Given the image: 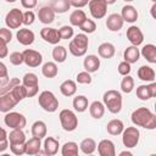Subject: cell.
Segmentation results:
<instances>
[{"instance_id":"obj_46","label":"cell","mask_w":156,"mask_h":156,"mask_svg":"<svg viewBox=\"0 0 156 156\" xmlns=\"http://www.w3.org/2000/svg\"><path fill=\"white\" fill-rule=\"evenodd\" d=\"M61 39H71L73 37V28L71 26H63L58 29Z\"/></svg>"},{"instance_id":"obj_26","label":"cell","mask_w":156,"mask_h":156,"mask_svg":"<svg viewBox=\"0 0 156 156\" xmlns=\"http://www.w3.org/2000/svg\"><path fill=\"white\" fill-rule=\"evenodd\" d=\"M138 77H139V79H141L144 82H154V79L156 77V73L150 66L144 65L138 69Z\"/></svg>"},{"instance_id":"obj_2","label":"cell","mask_w":156,"mask_h":156,"mask_svg":"<svg viewBox=\"0 0 156 156\" xmlns=\"http://www.w3.org/2000/svg\"><path fill=\"white\" fill-rule=\"evenodd\" d=\"M88 45H89V39H88V37H87L84 33H80V34H77V35L69 41L68 50H69V52H71L73 56L80 57V56H84V55H85L87 49H88Z\"/></svg>"},{"instance_id":"obj_34","label":"cell","mask_w":156,"mask_h":156,"mask_svg":"<svg viewBox=\"0 0 156 156\" xmlns=\"http://www.w3.org/2000/svg\"><path fill=\"white\" fill-rule=\"evenodd\" d=\"M79 147H80V150H82L83 154H85V155H91V154L96 150V143H95V140L91 139V138H85V139H83V140L80 141Z\"/></svg>"},{"instance_id":"obj_33","label":"cell","mask_w":156,"mask_h":156,"mask_svg":"<svg viewBox=\"0 0 156 156\" xmlns=\"http://www.w3.org/2000/svg\"><path fill=\"white\" fill-rule=\"evenodd\" d=\"M41 73L46 78H55L57 76V73H58V69H57L56 63L55 62H51V61L44 63L43 67H41Z\"/></svg>"},{"instance_id":"obj_19","label":"cell","mask_w":156,"mask_h":156,"mask_svg":"<svg viewBox=\"0 0 156 156\" xmlns=\"http://www.w3.org/2000/svg\"><path fill=\"white\" fill-rule=\"evenodd\" d=\"M83 66H84V69L85 71H88L89 73H94L100 67V58L98 56H95V55H88L84 58Z\"/></svg>"},{"instance_id":"obj_60","label":"cell","mask_w":156,"mask_h":156,"mask_svg":"<svg viewBox=\"0 0 156 156\" xmlns=\"http://www.w3.org/2000/svg\"><path fill=\"white\" fill-rule=\"evenodd\" d=\"M5 1H7V2H15L16 0H5Z\"/></svg>"},{"instance_id":"obj_42","label":"cell","mask_w":156,"mask_h":156,"mask_svg":"<svg viewBox=\"0 0 156 156\" xmlns=\"http://www.w3.org/2000/svg\"><path fill=\"white\" fill-rule=\"evenodd\" d=\"M79 28H80V30H83L84 33H88V34H89V33H94L95 29H96V23H95L93 20L87 18Z\"/></svg>"},{"instance_id":"obj_5","label":"cell","mask_w":156,"mask_h":156,"mask_svg":"<svg viewBox=\"0 0 156 156\" xmlns=\"http://www.w3.org/2000/svg\"><path fill=\"white\" fill-rule=\"evenodd\" d=\"M58 117H60L61 126L66 132H73L78 127V118L73 111L67 108L61 110Z\"/></svg>"},{"instance_id":"obj_9","label":"cell","mask_w":156,"mask_h":156,"mask_svg":"<svg viewBox=\"0 0 156 156\" xmlns=\"http://www.w3.org/2000/svg\"><path fill=\"white\" fill-rule=\"evenodd\" d=\"M88 5H89V11L94 18L100 20L105 17L107 12V4L105 0H90Z\"/></svg>"},{"instance_id":"obj_39","label":"cell","mask_w":156,"mask_h":156,"mask_svg":"<svg viewBox=\"0 0 156 156\" xmlns=\"http://www.w3.org/2000/svg\"><path fill=\"white\" fill-rule=\"evenodd\" d=\"M10 93L13 95V98L17 100V102H20V101H22L23 99L28 98L27 88H26L23 84H18V85H16V87L10 91Z\"/></svg>"},{"instance_id":"obj_28","label":"cell","mask_w":156,"mask_h":156,"mask_svg":"<svg viewBox=\"0 0 156 156\" xmlns=\"http://www.w3.org/2000/svg\"><path fill=\"white\" fill-rule=\"evenodd\" d=\"M98 52H99V56H101L102 58H111V57H113L116 49H115L113 44H111V43H102L99 45Z\"/></svg>"},{"instance_id":"obj_32","label":"cell","mask_w":156,"mask_h":156,"mask_svg":"<svg viewBox=\"0 0 156 156\" xmlns=\"http://www.w3.org/2000/svg\"><path fill=\"white\" fill-rule=\"evenodd\" d=\"M46 132H48L46 124L43 121H37L33 123V126H32V135L33 136L43 139L44 136H46Z\"/></svg>"},{"instance_id":"obj_35","label":"cell","mask_w":156,"mask_h":156,"mask_svg":"<svg viewBox=\"0 0 156 156\" xmlns=\"http://www.w3.org/2000/svg\"><path fill=\"white\" fill-rule=\"evenodd\" d=\"M22 84L28 89V88H38L39 87V80L38 76L35 73H26L22 78Z\"/></svg>"},{"instance_id":"obj_23","label":"cell","mask_w":156,"mask_h":156,"mask_svg":"<svg viewBox=\"0 0 156 156\" xmlns=\"http://www.w3.org/2000/svg\"><path fill=\"white\" fill-rule=\"evenodd\" d=\"M106 129H107L108 134H111V135H119L124 130V124H123V122L121 119L115 118V119H111L107 123Z\"/></svg>"},{"instance_id":"obj_10","label":"cell","mask_w":156,"mask_h":156,"mask_svg":"<svg viewBox=\"0 0 156 156\" xmlns=\"http://www.w3.org/2000/svg\"><path fill=\"white\" fill-rule=\"evenodd\" d=\"M23 56H24V63L28 67H38L43 62L41 54L33 49H26L23 51Z\"/></svg>"},{"instance_id":"obj_44","label":"cell","mask_w":156,"mask_h":156,"mask_svg":"<svg viewBox=\"0 0 156 156\" xmlns=\"http://www.w3.org/2000/svg\"><path fill=\"white\" fill-rule=\"evenodd\" d=\"M10 62L15 66H20L24 62V56H23V52H20V51H15L12 54H10Z\"/></svg>"},{"instance_id":"obj_36","label":"cell","mask_w":156,"mask_h":156,"mask_svg":"<svg viewBox=\"0 0 156 156\" xmlns=\"http://www.w3.org/2000/svg\"><path fill=\"white\" fill-rule=\"evenodd\" d=\"M52 58L56 62H65L67 58V49L62 45H56L52 49Z\"/></svg>"},{"instance_id":"obj_37","label":"cell","mask_w":156,"mask_h":156,"mask_svg":"<svg viewBox=\"0 0 156 156\" xmlns=\"http://www.w3.org/2000/svg\"><path fill=\"white\" fill-rule=\"evenodd\" d=\"M88 98L84 95H78L73 99V107L77 112H84L88 108Z\"/></svg>"},{"instance_id":"obj_43","label":"cell","mask_w":156,"mask_h":156,"mask_svg":"<svg viewBox=\"0 0 156 156\" xmlns=\"http://www.w3.org/2000/svg\"><path fill=\"white\" fill-rule=\"evenodd\" d=\"M18 84H21L18 78H12V79H10L9 83H6L4 87L0 88V95H4V94H6V93L11 91V90H12L16 85H18Z\"/></svg>"},{"instance_id":"obj_47","label":"cell","mask_w":156,"mask_h":156,"mask_svg":"<svg viewBox=\"0 0 156 156\" xmlns=\"http://www.w3.org/2000/svg\"><path fill=\"white\" fill-rule=\"evenodd\" d=\"M0 69H1V73H0V88H1V87H4L6 83H9L10 78H9V76H7V68H6V66H5L4 62L0 63Z\"/></svg>"},{"instance_id":"obj_7","label":"cell","mask_w":156,"mask_h":156,"mask_svg":"<svg viewBox=\"0 0 156 156\" xmlns=\"http://www.w3.org/2000/svg\"><path fill=\"white\" fill-rule=\"evenodd\" d=\"M4 122L12 129H23L27 124L26 117L20 112H7L4 117Z\"/></svg>"},{"instance_id":"obj_31","label":"cell","mask_w":156,"mask_h":156,"mask_svg":"<svg viewBox=\"0 0 156 156\" xmlns=\"http://www.w3.org/2000/svg\"><path fill=\"white\" fill-rule=\"evenodd\" d=\"M85 20H87V15L83 10H74L69 15V22L72 26H76V27H80Z\"/></svg>"},{"instance_id":"obj_54","label":"cell","mask_w":156,"mask_h":156,"mask_svg":"<svg viewBox=\"0 0 156 156\" xmlns=\"http://www.w3.org/2000/svg\"><path fill=\"white\" fill-rule=\"evenodd\" d=\"M69 1H71V5L72 6L79 9V7H84L85 5H88L90 0H69Z\"/></svg>"},{"instance_id":"obj_6","label":"cell","mask_w":156,"mask_h":156,"mask_svg":"<svg viewBox=\"0 0 156 156\" xmlns=\"http://www.w3.org/2000/svg\"><path fill=\"white\" fill-rule=\"evenodd\" d=\"M140 132L136 127H127L122 133V143L127 149L135 147L139 143Z\"/></svg>"},{"instance_id":"obj_40","label":"cell","mask_w":156,"mask_h":156,"mask_svg":"<svg viewBox=\"0 0 156 156\" xmlns=\"http://www.w3.org/2000/svg\"><path fill=\"white\" fill-rule=\"evenodd\" d=\"M133 89H134V79H133V77H130L129 74L124 76V78L121 82V90L123 93H126V94H129V93H132Z\"/></svg>"},{"instance_id":"obj_4","label":"cell","mask_w":156,"mask_h":156,"mask_svg":"<svg viewBox=\"0 0 156 156\" xmlns=\"http://www.w3.org/2000/svg\"><path fill=\"white\" fill-rule=\"evenodd\" d=\"M38 102H39L40 107L46 112H55L58 108L57 98L54 95L52 91H49V90H44L40 93L39 98H38Z\"/></svg>"},{"instance_id":"obj_16","label":"cell","mask_w":156,"mask_h":156,"mask_svg":"<svg viewBox=\"0 0 156 156\" xmlns=\"http://www.w3.org/2000/svg\"><path fill=\"white\" fill-rule=\"evenodd\" d=\"M55 11L52 10L51 6H43L41 9H39L38 11V17H39V21L44 24H49L51 22H54L55 20Z\"/></svg>"},{"instance_id":"obj_12","label":"cell","mask_w":156,"mask_h":156,"mask_svg":"<svg viewBox=\"0 0 156 156\" xmlns=\"http://www.w3.org/2000/svg\"><path fill=\"white\" fill-rule=\"evenodd\" d=\"M127 38L132 43V45H135V46L140 45L144 41V34L140 30V28L136 26H130L127 29Z\"/></svg>"},{"instance_id":"obj_59","label":"cell","mask_w":156,"mask_h":156,"mask_svg":"<svg viewBox=\"0 0 156 156\" xmlns=\"http://www.w3.org/2000/svg\"><path fill=\"white\" fill-rule=\"evenodd\" d=\"M105 1H106V4H107V5H111V4H115L117 0H105Z\"/></svg>"},{"instance_id":"obj_1","label":"cell","mask_w":156,"mask_h":156,"mask_svg":"<svg viewBox=\"0 0 156 156\" xmlns=\"http://www.w3.org/2000/svg\"><path fill=\"white\" fill-rule=\"evenodd\" d=\"M132 122L145 129H155L156 128V113H152L147 107H139L132 113Z\"/></svg>"},{"instance_id":"obj_21","label":"cell","mask_w":156,"mask_h":156,"mask_svg":"<svg viewBox=\"0 0 156 156\" xmlns=\"http://www.w3.org/2000/svg\"><path fill=\"white\" fill-rule=\"evenodd\" d=\"M41 147V141L40 138H30L29 140L26 141V154L27 155H37L40 152Z\"/></svg>"},{"instance_id":"obj_57","label":"cell","mask_w":156,"mask_h":156,"mask_svg":"<svg viewBox=\"0 0 156 156\" xmlns=\"http://www.w3.org/2000/svg\"><path fill=\"white\" fill-rule=\"evenodd\" d=\"M150 13H151L152 18H154V20H156V2L151 6V9H150Z\"/></svg>"},{"instance_id":"obj_61","label":"cell","mask_w":156,"mask_h":156,"mask_svg":"<svg viewBox=\"0 0 156 156\" xmlns=\"http://www.w3.org/2000/svg\"><path fill=\"white\" fill-rule=\"evenodd\" d=\"M123 1H126V2H130V1H134V0H123Z\"/></svg>"},{"instance_id":"obj_29","label":"cell","mask_w":156,"mask_h":156,"mask_svg":"<svg viewBox=\"0 0 156 156\" xmlns=\"http://www.w3.org/2000/svg\"><path fill=\"white\" fill-rule=\"evenodd\" d=\"M9 141L10 145L15 144H24L26 143V134L22 129H12L9 134Z\"/></svg>"},{"instance_id":"obj_30","label":"cell","mask_w":156,"mask_h":156,"mask_svg":"<svg viewBox=\"0 0 156 156\" xmlns=\"http://www.w3.org/2000/svg\"><path fill=\"white\" fill-rule=\"evenodd\" d=\"M50 6L52 7V10L56 13H65L69 10V7L72 5H71L69 0H52Z\"/></svg>"},{"instance_id":"obj_17","label":"cell","mask_w":156,"mask_h":156,"mask_svg":"<svg viewBox=\"0 0 156 156\" xmlns=\"http://www.w3.org/2000/svg\"><path fill=\"white\" fill-rule=\"evenodd\" d=\"M16 37H17L18 43L22 44V45H26V46L33 44L34 38H35L34 33H33L30 29H28V28H22V29H20V30L17 32Z\"/></svg>"},{"instance_id":"obj_13","label":"cell","mask_w":156,"mask_h":156,"mask_svg":"<svg viewBox=\"0 0 156 156\" xmlns=\"http://www.w3.org/2000/svg\"><path fill=\"white\" fill-rule=\"evenodd\" d=\"M17 100L13 98V95L9 91L4 95H0V111L1 112H10V110H12L16 105H17Z\"/></svg>"},{"instance_id":"obj_51","label":"cell","mask_w":156,"mask_h":156,"mask_svg":"<svg viewBox=\"0 0 156 156\" xmlns=\"http://www.w3.org/2000/svg\"><path fill=\"white\" fill-rule=\"evenodd\" d=\"M10 149H11V152L20 156V155H23L26 154V143L24 144H15V145H10Z\"/></svg>"},{"instance_id":"obj_38","label":"cell","mask_w":156,"mask_h":156,"mask_svg":"<svg viewBox=\"0 0 156 156\" xmlns=\"http://www.w3.org/2000/svg\"><path fill=\"white\" fill-rule=\"evenodd\" d=\"M62 156H77L78 155V145L74 141H67L63 144L61 150Z\"/></svg>"},{"instance_id":"obj_25","label":"cell","mask_w":156,"mask_h":156,"mask_svg":"<svg viewBox=\"0 0 156 156\" xmlns=\"http://www.w3.org/2000/svg\"><path fill=\"white\" fill-rule=\"evenodd\" d=\"M60 91H61V94L63 96H72V95H74L76 91H77L76 82L72 80V79H67V80L62 82L61 85H60Z\"/></svg>"},{"instance_id":"obj_63","label":"cell","mask_w":156,"mask_h":156,"mask_svg":"<svg viewBox=\"0 0 156 156\" xmlns=\"http://www.w3.org/2000/svg\"><path fill=\"white\" fill-rule=\"evenodd\" d=\"M151 1H152V2H154V4H155V2H156V0H151Z\"/></svg>"},{"instance_id":"obj_45","label":"cell","mask_w":156,"mask_h":156,"mask_svg":"<svg viewBox=\"0 0 156 156\" xmlns=\"http://www.w3.org/2000/svg\"><path fill=\"white\" fill-rule=\"evenodd\" d=\"M77 82L79 84H90L91 83V76L88 71L84 72H79L77 74Z\"/></svg>"},{"instance_id":"obj_15","label":"cell","mask_w":156,"mask_h":156,"mask_svg":"<svg viewBox=\"0 0 156 156\" xmlns=\"http://www.w3.org/2000/svg\"><path fill=\"white\" fill-rule=\"evenodd\" d=\"M98 152L100 156H115L116 155L115 144L108 139H102L98 144Z\"/></svg>"},{"instance_id":"obj_3","label":"cell","mask_w":156,"mask_h":156,"mask_svg":"<svg viewBox=\"0 0 156 156\" xmlns=\"http://www.w3.org/2000/svg\"><path fill=\"white\" fill-rule=\"evenodd\" d=\"M104 104L111 113H118L122 110V95L117 90H107L102 96Z\"/></svg>"},{"instance_id":"obj_53","label":"cell","mask_w":156,"mask_h":156,"mask_svg":"<svg viewBox=\"0 0 156 156\" xmlns=\"http://www.w3.org/2000/svg\"><path fill=\"white\" fill-rule=\"evenodd\" d=\"M37 2H38V0H21L22 6H23L24 9H28V10L35 7V6H37Z\"/></svg>"},{"instance_id":"obj_56","label":"cell","mask_w":156,"mask_h":156,"mask_svg":"<svg viewBox=\"0 0 156 156\" xmlns=\"http://www.w3.org/2000/svg\"><path fill=\"white\" fill-rule=\"evenodd\" d=\"M149 90H150L151 98H155L156 96V82H151L149 84Z\"/></svg>"},{"instance_id":"obj_55","label":"cell","mask_w":156,"mask_h":156,"mask_svg":"<svg viewBox=\"0 0 156 156\" xmlns=\"http://www.w3.org/2000/svg\"><path fill=\"white\" fill-rule=\"evenodd\" d=\"M6 55H7V44L1 43V46H0V57L1 58H5Z\"/></svg>"},{"instance_id":"obj_49","label":"cell","mask_w":156,"mask_h":156,"mask_svg":"<svg viewBox=\"0 0 156 156\" xmlns=\"http://www.w3.org/2000/svg\"><path fill=\"white\" fill-rule=\"evenodd\" d=\"M118 73L121 74V76H128L129 73H130V71H132V68H130V63L129 62H127V61H123V62H121L119 65H118Z\"/></svg>"},{"instance_id":"obj_8","label":"cell","mask_w":156,"mask_h":156,"mask_svg":"<svg viewBox=\"0 0 156 156\" xmlns=\"http://www.w3.org/2000/svg\"><path fill=\"white\" fill-rule=\"evenodd\" d=\"M5 23L10 29H17L23 23V12L20 9H12L5 17Z\"/></svg>"},{"instance_id":"obj_58","label":"cell","mask_w":156,"mask_h":156,"mask_svg":"<svg viewBox=\"0 0 156 156\" xmlns=\"http://www.w3.org/2000/svg\"><path fill=\"white\" fill-rule=\"evenodd\" d=\"M124 155L130 156V155H132V152H129V151H122V152H119V156H124Z\"/></svg>"},{"instance_id":"obj_11","label":"cell","mask_w":156,"mask_h":156,"mask_svg":"<svg viewBox=\"0 0 156 156\" xmlns=\"http://www.w3.org/2000/svg\"><path fill=\"white\" fill-rule=\"evenodd\" d=\"M40 37L45 41H48L49 44H54V45L55 44H58V41L62 40L61 39V35H60V32L56 28H49V27L43 28L40 30Z\"/></svg>"},{"instance_id":"obj_24","label":"cell","mask_w":156,"mask_h":156,"mask_svg":"<svg viewBox=\"0 0 156 156\" xmlns=\"http://www.w3.org/2000/svg\"><path fill=\"white\" fill-rule=\"evenodd\" d=\"M123 57H124V61L129 63H135L140 57V51L135 45L128 46L123 52Z\"/></svg>"},{"instance_id":"obj_14","label":"cell","mask_w":156,"mask_h":156,"mask_svg":"<svg viewBox=\"0 0 156 156\" xmlns=\"http://www.w3.org/2000/svg\"><path fill=\"white\" fill-rule=\"evenodd\" d=\"M124 20L118 13H111L106 20V27L111 32H118L123 27Z\"/></svg>"},{"instance_id":"obj_41","label":"cell","mask_w":156,"mask_h":156,"mask_svg":"<svg viewBox=\"0 0 156 156\" xmlns=\"http://www.w3.org/2000/svg\"><path fill=\"white\" fill-rule=\"evenodd\" d=\"M136 96L143 101L149 100L151 98V94H150V90H149V85H139L136 88Z\"/></svg>"},{"instance_id":"obj_22","label":"cell","mask_w":156,"mask_h":156,"mask_svg":"<svg viewBox=\"0 0 156 156\" xmlns=\"http://www.w3.org/2000/svg\"><path fill=\"white\" fill-rule=\"evenodd\" d=\"M140 54L143 55V57L150 62V63H156V45L154 44H146L143 46Z\"/></svg>"},{"instance_id":"obj_20","label":"cell","mask_w":156,"mask_h":156,"mask_svg":"<svg viewBox=\"0 0 156 156\" xmlns=\"http://www.w3.org/2000/svg\"><path fill=\"white\" fill-rule=\"evenodd\" d=\"M58 141L52 138V136H48L44 140V154L48 156H54L57 154L58 151Z\"/></svg>"},{"instance_id":"obj_52","label":"cell","mask_w":156,"mask_h":156,"mask_svg":"<svg viewBox=\"0 0 156 156\" xmlns=\"http://www.w3.org/2000/svg\"><path fill=\"white\" fill-rule=\"evenodd\" d=\"M34 20H35V16H34V12H33V11L28 10V11H26V12L23 13V24L30 26V24H33Z\"/></svg>"},{"instance_id":"obj_50","label":"cell","mask_w":156,"mask_h":156,"mask_svg":"<svg viewBox=\"0 0 156 156\" xmlns=\"http://www.w3.org/2000/svg\"><path fill=\"white\" fill-rule=\"evenodd\" d=\"M7 140H9V135L6 133V130L4 128H1V136H0V152H4L9 144H7Z\"/></svg>"},{"instance_id":"obj_27","label":"cell","mask_w":156,"mask_h":156,"mask_svg":"<svg viewBox=\"0 0 156 156\" xmlns=\"http://www.w3.org/2000/svg\"><path fill=\"white\" fill-rule=\"evenodd\" d=\"M105 104L100 102V101H93L90 104V107H89V112H90V116L95 119H100L104 113H105Z\"/></svg>"},{"instance_id":"obj_18","label":"cell","mask_w":156,"mask_h":156,"mask_svg":"<svg viewBox=\"0 0 156 156\" xmlns=\"http://www.w3.org/2000/svg\"><path fill=\"white\" fill-rule=\"evenodd\" d=\"M121 16L123 17L124 22H128V23H133L138 20V11L134 6L132 5H126L122 7V12H121Z\"/></svg>"},{"instance_id":"obj_48","label":"cell","mask_w":156,"mask_h":156,"mask_svg":"<svg viewBox=\"0 0 156 156\" xmlns=\"http://www.w3.org/2000/svg\"><path fill=\"white\" fill-rule=\"evenodd\" d=\"M11 39H12V33H11V30L7 29V28H1V29H0V40H1V43L7 44V43L11 41Z\"/></svg>"},{"instance_id":"obj_62","label":"cell","mask_w":156,"mask_h":156,"mask_svg":"<svg viewBox=\"0 0 156 156\" xmlns=\"http://www.w3.org/2000/svg\"><path fill=\"white\" fill-rule=\"evenodd\" d=\"M155 113H156V102H155Z\"/></svg>"}]
</instances>
